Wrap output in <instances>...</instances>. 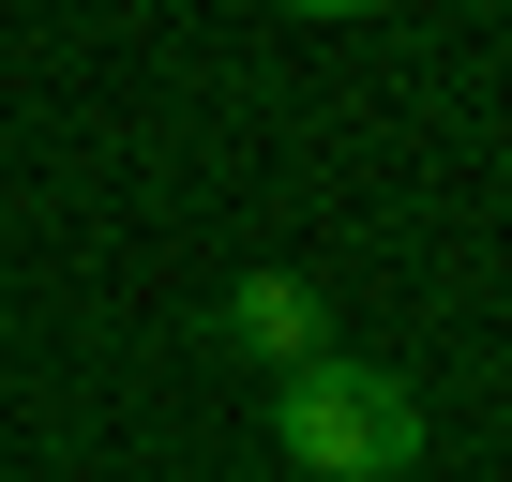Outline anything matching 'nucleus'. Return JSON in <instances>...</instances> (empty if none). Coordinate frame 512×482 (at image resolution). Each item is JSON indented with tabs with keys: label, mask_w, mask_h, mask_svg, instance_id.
<instances>
[{
	"label": "nucleus",
	"mask_w": 512,
	"mask_h": 482,
	"mask_svg": "<svg viewBox=\"0 0 512 482\" xmlns=\"http://www.w3.org/2000/svg\"><path fill=\"white\" fill-rule=\"evenodd\" d=\"M272 437H287V467H317V482H407V467H422V407H407V377H377V362H302V377L272 392Z\"/></svg>",
	"instance_id": "nucleus-1"
},
{
	"label": "nucleus",
	"mask_w": 512,
	"mask_h": 482,
	"mask_svg": "<svg viewBox=\"0 0 512 482\" xmlns=\"http://www.w3.org/2000/svg\"><path fill=\"white\" fill-rule=\"evenodd\" d=\"M226 317H241V347H272L287 377H302V362H332V332H317V287H287V272H241V302H226Z\"/></svg>",
	"instance_id": "nucleus-2"
}]
</instances>
